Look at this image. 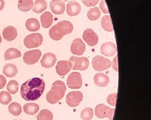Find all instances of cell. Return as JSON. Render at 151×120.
Listing matches in <instances>:
<instances>
[{"instance_id": "32", "label": "cell", "mask_w": 151, "mask_h": 120, "mask_svg": "<svg viewBox=\"0 0 151 120\" xmlns=\"http://www.w3.org/2000/svg\"><path fill=\"white\" fill-rule=\"evenodd\" d=\"M12 97L11 95L6 91L0 93V103L3 105H7L11 103Z\"/></svg>"}, {"instance_id": "6", "label": "cell", "mask_w": 151, "mask_h": 120, "mask_svg": "<svg viewBox=\"0 0 151 120\" xmlns=\"http://www.w3.org/2000/svg\"><path fill=\"white\" fill-rule=\"evenodd\" d=\"M72 65V69L78 70H86L89 66V60L86 57L72 56L70 59Z\"/></svg>"}, {"instance_id": "33", "label": "cell", "mask_w": 151, "mask_h": 120, "mask_svg": "<svg viewBox=\"0 0 151 120\" xmlns=\"http://www.w3.org/2000/svg\"><path fill=\"white\" fill-rule=\"evenodd\" d=\"M93 116V110L91 108H86L81 113V117L83 120H91Z\"/></svg>"}, {"instance_id": "24", "label": "cell", "mask_w": 151, "mask_h": 120, "mask_svg": "<svg viewBox=\"0 0 151 120\" xmlns=\"http://www.w3.org/2000/svg\"><path fill=\"white\" fill-rule=\"evenodd\" d=\"M47 7V2L45 0H36L33 6L32 11L35 13L40 14L45 11Z\"/></svg>"}, {"instance_id": "26", "label": "cell", "mask_w": 151, "mask_h": 120, "mask_svg": "<svg viewBox=\"0 0 151 120\" xmlns=\"http://www.w3.org/2000/svg\"><path fill=\"white\" fill-rule=\"evenodd\" d=\"M40 109L39 105L35 103H28L23 106L24 111L26 114L33 115L37 113Z\"/></svg>"}, {"instance_id": "8", "label": "cell", "mask_w": 151, "mask_h": 120, "mask_svg": "<svg viewBox=\"0 0 151 120\" xmlns=\"http://www.w3.org/2000/svg\"><path fill=\"white\" fill-rule=\"evenodd\" d=\"M81 75L78 72L71 73L67 80V85L71 89H79L82 85Z\"/></svg>"}, {"instance_id": "22", "label": "cell", "mask_w": 151, "mask_h": 120, "mask_svg": "<svg viewBox=\"0 0 151 120\" xmlns=\"http://www.w3.org/2000/svg\"><path fill=\"white\" fill-rule=\"evenodd\" d=\"M26 27L28 30L31 32H35L39 30L40 24L37 19L29 18L26 22Z\"/></svg>"}, {"instance_id": "4", "label": "cell", "mask_w": 151, "mask_h": 120, "mask_svg": "<svg viewBox=\"0 0 151 120\" xmlns=\"http://www.w3.org/2000/svg\"><path fill=\"white\" fill-rule=\"evenodd\" d=\"M43 38L40 33H33L29 34L25 37L24 40V44L28 49L37 48L42 45Z\"/></svg>"}, {"instance_id": "41", "label": "cell", "mask_w": 151, "mask_h": 120, "mask_svg": "<svg viewBox=\"0 0 151 120\" xmlns=\"http://www.w3.org/2000/svg\"><path fill=\"white\" fill-rule=\"evenodd\" d=\"M1 41H2V38H1V35L0 34V44L1 43Z\"/></svg>"}, {"instance_id": "40", "label": "cell", "mask_w": 151, "mask_h": 120, "mask_svg": "<svg viewBox=\"0 0 151 120\" xmlns=\"http://www.w3.org/2000/svg\"><path fill=\"white\" fill-rule=\"evenodd\" d=\"M5 7V2L3 0H0V11L3 10Z\"/></svg>"}, {"instance_id": "27", "label": "cell", "mask_w": 151, "mask_h": 120, "mask_svg": "<svg viewBox=\"0 0 151 120\" xmlns=\"http://www.w3.org/2000/svg\"><path fill=\"white\" fill-rule=\"evenodd\" d=\"M101 25L105 31L111 32L113 30L111 17L109 16H105L102 17L101 19Z\"/></svg>"}, {"instance_id": "1", "label": "cell", "mask_w": 151, "mask_h": 120, "mask_svg": "<svg viewBox=\"0 0 151 120\" xmlns=\"http://www.w3.org/2000/svg\"><path fill=\"white\" fill-rule=\"evenodd\" d=\"M45 88L44 81L40 78H34L28 79L22 84L21 96L27 101L37 100L42 96Z\"/></svg>"}, {"instance_id": "3", "label": "cell", "mask_w": 151, "mask_h": 120, "mask_svg": "<svg viewBox=\"0 0 151 120\" xmlns=\"http://www.w3.org/2000/svg\"><path fill=\"white\" fill-rule=\"evenodd\" d=\"M66 90V87L64 82L60 80L55 81L46 95V100L48 103L52 104L56 103L64 97Z\"/></svg>"}, {"instance_id": "28", "label": "cell", "mask_w": 151, "mask_h": 120, "mask_svg": "<svg viewBox=\"0 0 151 120\" xmlns=\"http://www.w3.org/2000/svg\"><path fill=\"white\" fill-rule=\"evenodd\" d=\"M8 110L12 115L15 116H18L22 113V106L18 103L13 102L8 106Z\"/></svg>"}, {"instance_id": "34", "label": "cell", "mask_w": 151, "mask_h": 120, "mask_svg": "<svg viewBox=\"0 0 151 120\" xmlns=\"http://www.w3.org/2000/svg\"><path fill=\"white\" fill-rule=\"evenodd\" d=\"M117 94L112 93L109 95L107 98V102L110 105L115 106L116 105V99H117Z\"/></svg>"}, {"instance_id": "10", "label": "cell", "mask_w": 151, "mask_h": 120, "mask_svg": "<svg viewBox=\"0 0 151 120\" xmlns=\"http://www.w3.org/2000/svg\"><path fill=\"white\" fill-rule=\"evenodd\" d=\"M83 38L88 45L94 46L98 44L99 37L97 34L91 29L84 30L83 34Z\"/></svg>"}, {"instance_id": "13", "label": "cell", "mask_w": 151, "mask_h": 120, "mask_svg": "<svg viewBox=\"0 0 151 120\" xmlns=\"http://www.w3.org/2000/svg\"><path fill=\"white\" fill-rule=\"evenodd\" d=\"M117 51L116 45L111 42L104 43L100 48L101 54L106 56H112L116 54Z\"/></svg>"}, {"instance_id": "16", "label": "cell", "mask_w": 151, "mask_h": 120, "mask_svg": "<svg viewBox=\"0 0 151 120\" xmlns=\"http://www.w3.org/2000/svg\"><path fill=\"white\" fill-rule=\"evenodd\" d=\"M81 7L80 3L76 1L68 2L66 6L67 14L70 17L77 16L81 13Z\"/></svg>"}, {"instance_id": "5", "label": "cell", "mask_w": 151, "mask_h": 120, "mask_svg": "<svg viewBox=\"0 0 151 120\" xmlns=\"http://www.w3.org/2000/svg\"><path fill=\"white\" fill-rule=\"evenodd\" d=\"M92 64L93 68L97 71L105 70L110 68L112 65L111 61L99 55L96 56L93 58Z\"/></svg>"}, {"instance_id": "14", "label": "cell", "mask_w": 151, "mask_h": 120, "mask_svg": "<svg viewBox=\"0 0 151 120\" xmlns=\"http://www.w3.org/2000/svg\"><path fill=\"white\" fill-rule=\"evenodd\" d=\"M56 56L51 53L45 54L40 60V64L43 67L50 68L55 65L56 63Z\"/></svg>"}, {"instance_id": "42", "label": "cell", "mask_w": 151, "mask_h": 120, "mask_svg": "<svg viewBox=\"0 0 151 120\" xmlns=\"http://www.w3.org/2000/svg\"><path fill=\"white\" fill-rule=\"evenodd\" d=\"M62 1H69V0H62Z\"/></svg>"}, {"instance_id": "9", "label": "cell", "mask_w": 151, "mask_h": 120, "mask_svg": "<svg viewBox=\"0 0 151 120\" xmlns=\"http://www.w3.org/2000/svg\"><path fill=\"white\" fill-rule=\"evenodd\" d=\"M83 98L82 93L79 91H73L69 93L66 96V101L70 107H76L79 105Z\"/></svg>"}, {"instance_id": "12", "label": "cell", "mask_w": 151, "mask_h": 120, "mask_svg": "<svg viewBox=\"0 0 151 120\" xmlns=\"http://www.w3.org/2000/svg\"><path fill=\"white\" fill-rule=\"evenodd\" d=\"M72 68L71 63L69 61L60 60L57 63L56 70L60 76H64L70 71Z\"/></svg>"}, {"instance_id": "30", "label": "cell", "mask_w": 151, "mask_h": 120, "mask_svg": "<svg viewBox=\"0 0 151 120\" xmlns=\"http://www.w3.org/2000/svg\"><path fill=\"white\" fill-rule=\"evenodd\" d=\"M101 16V12L99 8L93 7L90 9L87 13L88 18L91 21H96L98 20Z\"/></svg>"}, {"instance_id": "29", "label": "cell", "mask_w": 151, "mask_h": 120, "mask_svg": "<svg viewBox=\"0 0 151 120\" xmlns=\"http://www.w3.org/2000/svg\"><path fill=\"white\" fill-rule=\"evenodd\" d=\"M53 114L48 109L40 111L37 116V120H53Z\"/></svg>"}, {"instance_id": "7", "label": "cell", "mask_w": 151, "mask_h": 120, "mask_svg": "<svg viewBox=\"0 0 151 120\" xmlns=\"http://www.w3.org/2000/svg\"><path fill=\"white\" fill-rule=\"evenodd\" d=\"M42 53L39 50L27 51L23 55V60L25 64L33 65L37 63L40 59Z\"/></svg>"}, {"instance_id": "11", "label": "cell", "mask_w": 151, "mask_h": 120, "mask_svg": "<svg viewBox=\"0 0 151 120\" xmlns=\"http://www.w3.org/2000/svg\"><path fill=\"white\" fill-rule=\"evenodd\" d=\"M86 45L81 39L76 38L73 41L71 45V51L77 55H82L86 51Z\"/></svg>"}, {"instance_id": "15", "label": "cell", "mask_w": 151, "mask_h": 120, "mask_svg": "<svg viewBox=\"0 0 151 120\" xmlns=\"http://www.w3.org/2000/svg\"><path fill=\"white\" fill-rule=\"evenodd\" d=\"M50 8L54 14L60 15L65 12V5L61 0H53L50 2Z\"/></svg>"}, {"instance_id": "25", "label": "cell", "mask_w": 151, "mask_h": 120, "mask_svg": "<svg viewBox=\"0 0 151 120\" xmlns=\"http://www.w3.org/2000/svg\"><path fill=\"white\" fill-rule=\"evenodd\" d=\"M22 56L21 52L15 48H9L5 52L4 59L5 60H9L16 58H20Z\"/></svg>"}, {"instance_id": "35", "label": "cell", "mask_w": 151, "mask_h": 120, "mask_svg": "<svg viewBox=\"0 0 151 120\" xmlns=\"http://www.w3.org/2000/svg\"><path fill=\"white\" fill-rule=\"evenodd\" d=\"M99 0H82L83 3L87 7H92L97 5Z\"/></svg>"}, {"instance_id": "17", "label": "cell", "mask_w": 151, "mask_h": 120, "mask_svg": "<svg viewBox=\"0 0 151 120\" xmlns=\"http://www.w3.org/2000/svg\"><path fill=\"white\" fill-rule=\"evenodd\" d=\"M2 34L5 40L8 41H12L17 38V31L14 27L9 26L3 29Z\"/></svg>"}, {"instance_id": "37", "label": "cell", "mask_w": 151, "mask_h": 120, "mask_svg": "<svg viewBox=\"0 0 151 120\" xmlns=\"http://www.w3.org/2000/svg\"><path fill=\"white\" fill-rule=\"evenodd\" d=\"M112 65L113 66V68L116 71H119V68H118V55L116 56L114 60H113V62L112 63Z\"/></svg>"}, {"instance_id": "39", "label": "cell", "mask_w": 151, "mask_h": 120, "mask_svg": "<svg viewBox=\"0 0 151 120\" xmlns=\"http://www.w3.org/2000/svg\"><path fill=\"white\" fill-rule=\"evenodd\" d=\"M115 109H109V110L108 111V114H107V118L109 119V120H112L114 117V112Z\"/></svg>"}, {"instance_id": "21", "label": "cell", "mask_w": 151, "mask_h": 120, "mask_svg": "<svg viewBox=\"0 0 151 120\" xmlns=\"http://www.w3.org/2000/svg\"><path fill=\"white\" fill-rule=\"evenodd\" d=\"M110 109L109 106L104 104L97 106L95 109V115L99 118H104L107 117L108 111Z\"/></svg>"}, {"instance_id": "18", "label": "cell", "mask_w": 151, "mask_h": 120, "mask_svg": "<svg viewBox=\"0 0 151 120\" xmlns=\"http://www.w3.org/2000/svg\"><path fill=\"white\" fill-rule=\"evenodd\" d=\"M94 82L99 87H106L109 83V77L104 73H98L94 76Z\"/></svg>"}, {"instance_id": "23", "label": "cell", "mask_w": 151, "mask_h": 120, "mask_svg": "<svg viewBox=\"0 0 151 120\" xmlns=\"http://www.w3.org/2000/svg\"><path fill=\"white\" fill-rule=\"evenodd\" d=\"M33 5V0H18V8L22 11H30Z\"/></svg>"}, {"instance_id": "31", "label": "cell", "mask_w": 151, "mask_h": 120, "mask_svg": "<svg viewBox=\"0 0 151 120\" xmlns=\"http://www.w3.org/2000/svg\"><path fill=\"white\" fill-rule=\"evenodd\" d=\"M7 91L12 94L17 93L19 90V84L16 80H11L6 86Z\"/></svg>"}, {"instance_id": "19", "label": "cell", "mask_w": 151, "mask_h": 120, "mask_svg": "<svg viewBox=\"0 0 151 120\" xmlns=\"http://www.w3.org/2000/svg\"><path fill=\"white\" fill-rule=\"evenodd\" d=\"M40 19L42 27L44 28H48L53 23V15L50 12H45L41 15Z\"/></svg>"}, {"instance_id": "36", "label": "cell", "mask_w": 151, "mask_h": 120, "mask_svg": "<svg viewBox=\"0 0 151 120\" xmlns=\"http://www.w3.org/2000/svg\"><path fill=\"white\" fill-rule=\"evenodd\" d=\"M99 6H100L101 11L104 13V14H109V11L108 10L105 0H101V2H100V4H99Z\"/></svg>"}, {"instance_id": "20", "label": "cell", "mask_w": 151, "mask_h": 120, "mask_svg": "<svg viewBox=\"0 0 151 120\" xmlns=\"http://www.w3.org/2000/svg\"><path fill=\"white\" fill-rule=\"evenodd\" d=\"M17 68L13 64H6L3 67V73L7 77H14L17 75Z\"/></svg>"}, {"instance_id": "38", "label": "cell", "mask_w": 151, "mask_h": 120, "mask_svg": "<svg viewBox=\"0 0 151 120\" xmlns=\"http://www.w3.org/2000/svg\"><path fill=\"white\" fill-rule=\"evenodd\" d=\"M6 83V80L5 77L2 75H0V90L5 87Z\"/></svg>"}, {"instance_id": "2", "label": "cell", "mask_w": 151, "mask_h": 120, "mask_svg": "<svg viewBox=\"0 0 151 120\" xmlns=\"http://www.w3.org/2000/svg\"><path fill=\"white\" fill-rule=\"evenodd\" d=\"M74 29L73 24L68 21H63L50 29L49 35L50 38L55 41L60 40L64 35L69 34Z\"/></svg>"}]
</instances>
